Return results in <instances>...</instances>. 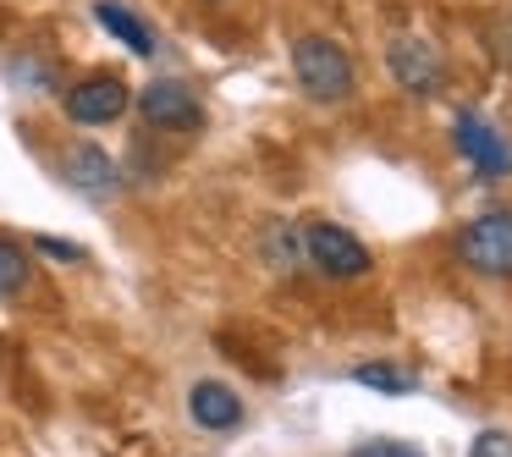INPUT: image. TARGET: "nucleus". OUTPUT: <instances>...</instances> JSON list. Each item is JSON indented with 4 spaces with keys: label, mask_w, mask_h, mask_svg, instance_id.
<instances>
[{
    "label": "nucleus",
    "mask_w": 512,
    "mask_h": 457,
    "mask_svg": "<svg viewBox=\"0 0 512 457\" xmlns=\"http://www.w3.org/2000/svg\"><path fill=\"white\" fill-rule=\"evenodd\" d=\"M287 67H292V83H298V94L309 105L336 111V105L358 100V61L336 34H298L287 45Z\"/></svg>",
    "instance_id": "nucleus-1"
},
{
    "label": "nucleus",
    "mask_w": 512,
    "mask_h": 457,
    "mask_svg": "<svg viewBox=\"0 0 512 457\" xmlns=\"http://www.w3.org/2000/svg\"><path fill=\"white\" fill-rule=\"evenodd\" d=\"M386 72L408 100H441L452 83V61L430 34H391L386 39Z\"/></svg>",
    "instance_id": "nucleus-2"
},
{
    "label": "nucleus",
    "mask_w": 512,
    "mask_h": 457,
    "mask_svg": "<svg viewBox=\"0 0 512 457\" xmlns=\"http://www.w3.org/2000/svg\"><path fill=\"white\" fill-rule=\"evenodd\" d=\"M452 254L468 276L512 281V210H485L463 221V232L452 237Z\"/></svg>",
    "instance_id": "nucleus-3"
},
{
    "label": "nucleus",
    "mask_w": 512,
    "mask_h": 457,
    "mask_svg": "<svg viewBox=\"0 0 512 457\" xmlns=\"http://www.w3.org/2000/svg\"><path fill=\"white\" fill-rule=\"evenodd\" d=\"M303 243H309V270L325 281H336V287H353V281H364L369 270H375L369 243L358 232H347V226H336V221H309L303 226Z\"/></svg>",
    "instance_id": "nucleus-4"
},
{
    "label": "nucleus",
    "mask_w": 512,
    "mask_h": 457,
    "mask_svg": "<svg viewBox=\"0 0 512 457\" xmlns=\"http://www.w3.org/2000/svg\"><path fill=\"white\" fill-rule=\"evenodd\" d=\"M138 116H144V127H155V133H204V100L188 89L182 78H155L138 89Z\"/></svg>",
    "instance_id": "nucleus-5"
},
{
    "label": "nucleus",
    "mask_w": 512,
    "mask_h": 457,
    "mask_svg": "<svg viewBox=\"0 0 512 457\" xmlns=\"http://www.w3.org/2000/svg\"><path fill=\"white\" fill-rule=\"evenodd\" d=\"M127 105H133V89H127V78H116V72H89V78H78L61 94V111L78 127H111L127 116Z\"/></svg>",
    "instance_id": "nucleus-6"
},
{
    "label": "nucleus",
    "mask_w": 512,
    "mask_h": 457,
    "mask_svg": "<svg viewBox=\"0 0 512 457\" xmlns=\"http://www.w3.org/2000/svg\"><path fill=\"white\" fill-rule=\"evenodd\" d=\"M452 144H457V155L468 160V171H474V177H485V182H507L512 177V144L479 111H457Z\"/></svg>",
    "instance_id": "nucleus-7"
},
{
    "label": "nucleus",
    "mask_w": 512,
    "mask_h": 457,
    "mask_svg": "<svg viewBox=\"0 0 512 457\" xmlns=\"http://www.w3.org/2000/svg\"><path fill=\"white\" fill-rule=\"evenodd\" d=\"M61 182L78 188V193H89V199H111V193L122 188V166H116L100 144L78 138V144L61 149Z\"/></svg>",
    "instance_id": "nucleus-8"
},
{
    "label": "nucleus",
    "mask_w": 512,
    "mask_h": 457,
    "mask_svg": "<svg viewBox=\"0 0 512 457\" xmlns=\"http://www.w3.org/2000/svg\"><path fill=\"white\" fill-rule=\"evenodd\" d=\"M188 413H193V424H199V430L226 435V430H237V424H243V397H237L226 380H199V386L188 391Z\"/></svg>",
    "instance_id": "nucleus-9"
},
{
    "label": "nucleus",
    "mask_w": 512,
    "mask_h": 457,
    "mask_svg": "<svg viewBox=\"0 0 512 457\" xmlns=\"http://www.w3.org/2000/svg\"><path fill=\"white\" fill-rule=\"evenodd\" d=\"M94 23L105 28V34L116 39V45L127 50V56H155L160 50V39H155V28L144 23V17L133 12V6H122V0H94Z\"/></svg>",
    "instance_id": "nucleus-10"
},
{
    "label": "nucleus",
    "mask_w": 512,
    "mask_h": 457,
    "mask_svg": "<svg viewBox=\"0 0 512 457\" xmlns=\"http://www.w3.org/2000/svg\"><path fill=\"white\" fill-rule=\"evenodd\" d=\"M259 259H265L270 270H303L309 265V243H303V226L292 221H265V232H259Z\"/></svg>",
    "instance_id": "nucleus-11"
},
{
    "label": "nucleus",
    "mask_w": 512,
    "mask_h": 457,
    "mask_svg": "<svg viewBox=\"0 0 512 457\" xmlns=\"http://www.w3.org/2000/svg\"><path fill=\"white\" fill-rule=\"evenodd\" d=\"M353 380L364 391H380V397H408V391L419 386V375H413V369H402V364H391V358H369V364H358Z\"/></svg>",
    "instance_id": "nucleus-12"
},
{
    "label": "nucleus",
    "mask_w": 512,
    "mask_h": 457,
    "mask_svg": "<svg viewBox=\"0 0 512 457\" xmlns=\"http://www.w3.org/2000/svg\"><path fill=\"white\" fill-rule=\"evenodd\" d=\"M34 287V259L17 237H0V298H23Z\"/></svg>",
    "instance_id": "nucleus-13"
},
{
    "label": "nucleus",
    "mask_w": 512,
    "mask_h": 457,
    "mask_svg": "<svg viewBox=\"0 0 512 457\" xmlns=\"http://www.w3.org/2000/svg\"><path fill=\"white\" fill-rule=\"evenodd\" d=\"M12 78L23 83L28 94H50V89H56V72H50L45 61H28V56H23V61H12Z\"/></svg>",
    "instance_id": "nucleus-14"
},
{
    "label": "nucleus",
    "mask_w": 512,
    "mask_h": 457,
    "mask_svg": "<svg viewBox=\"0 0 512 457\" xmlns=\"http://www.w3.org/2000/svg\"><path fill=\"white\" fill-rule=\"evenodd\" d=\"M347 457H424V452L408 441H391V435H375V441H358Z\"/></svg>",
    "instance_id": "nucleus-15"
},
{
    "label": "nucleus",
    "mask_w": 512,
    "mask_h": 457,
    "mask_svg": "<svg viewBox=\"0 0 512 457\" xmlns=\"http://www.w3.org/2000/svg\"><path fill=\"white\" fill-rule=\"evenodd\" d=\"M468 457H512V435L507 430H479Z\"/></svg>",
    "instance_id": "nucleus-16"
},
{
    "label": "nucleus",
    "mask_w": 512,
    "mask_h": 457,
    "mask_svg": "<svg viewBox=\"0 0 512 457\" xmlns=\"http://www.w3.org/2000/svg\"><path fill=\"white\" fill-rule=\"evenodd\" d=\"M485 39H490V56H496L501 67H512V17L490 23V28H485Z\"/></svg>",
    "instance_id": "nucleus-17"
},
{
    "label": "nucleus",
    "mask_w": 512,
    "mask_h": 457,
    "mask_svg": "<svg viewBox=\"0 0 512 457\" xmlns=\"http://www.w3.org/2000/svg\"><path fill=\"white\" fill-rule=\"evenodd\" d=\"M34 248H39L45 259H89L78 243H67V237H34Z\"/></svg>",
    "instance_id": "nucleus-18"
}]
</instances>
